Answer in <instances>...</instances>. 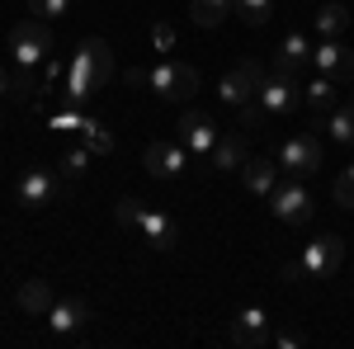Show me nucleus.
I'll return each instance as SVG.
<instances>
[{"instance_id": "3", "label": "nucleus", "mask_w": 354, "mask_h": 349, "mask_svg": "<svg viewBox=\"0 0 354 349\" xmlns=\"http://www.w3.org/2000/svg\"><path fill=\"white\" fill-rule=\"evenodd\" d=\"M270 208L283 227H307L312 213H317V203H312V194H307L302 180H279L274 194H270Z\"/></svg>"}, {"instance_id": "23", "label": "nucleus", "mask_w": 354, "mask_h": 349, "mask_svg": "<svg viewBox=\"0 0 354 349\" xmlns=\"http://www.w3.org/2000/svg\"><path fill=\"white\" fill-rule=\"evenodd\" d=\"M326 133L335 137L340 147H354V104L330 109V118H326Z\"/></svg>"}, {"instance_id": "28", "label": "nucleus", "mask_w": 354, "mask_h": 349, "mask_svg": "<svg viewBox=\"0 0 354 349\" xmlns=\"http://www.w3.org/2000/svg\"><path fill=\"white\" fill-rule=\"evenodd\" d=\"M137 217H142V198H118L113 222H118V227H137Z\"/></svg>"}, {"instance_id": "5", "label": "nucleus", "mask_w": 354, "mask_h": 349, "mask_svg": "<svg viewBox=\"0 0 354 349\" xmlns=\"http://www.w3.org/2000/svg\"><path fill=\"white\" fill-rule=\"evenodd\" d=\"M279 170H283L288 180H312V175L322 170V142L312 133L288 137V142L279 147Z\"/></svg>"}, {"instance_id": "19", "label": "nucleus", "mask_w": 354, "mask_h": 349, "mask_svg": "<svg viewBox=\"0 0 354 349\" xmlns=\"http://www.w3.org/2000/svg\"><path fill=\"white\" fill-rule=\"evenodd\" d=\"M53 283H48V279H28L24 288H19V307H24L28 317H48V312H53Z\"/></svg>"}, {"instance_id": "21", "label": "nucleus", "mask_w": 354, "mask_h": 349, "mask_svg": "<svg viewBox=\"0 0 354 349\" xmlns=\"http://www.w3.org/2000/svg\"><path fill=\"white\" fill-rule=\"evenodd\" d=\"M227 15H236V0H189V19L198 28H218Z\"/></svg>"}, {"instance_id": "31", "label": "nucleus", "mask_w": 354, "mask_h": 349, "mask_svg": "<svg viewBox=\"0 0 354 349\" xmlns=\"http://www.w3.org/2000/svg\"><path fill=\"white\" fill-rule=\"evenodd\" d=\"M270 345H279V349H302V345H307V335H298V330H279Z\"/></svg>"}, {"instance_id": "27", "label": "nucleus", "mask_w": 354, "mask_h": 349, "mask_svg": "<svg viewBox=\"0 0 354 349\" xmlns=\"http://www.w3.org/2000/svg\"><path fill=\"white\" fill-rule=\"evenodd\" d=\"M28 15H38V19H62V15H71V0H28Z\"/></svg>"}, {"instance_id": "20", "label": "nucleus", "mask_w": 354, "mask_h": 349, "mask_svg": "<svg viewBox=\"0 0 354 349\" xmlns=\"http://www.w3.org/2000/svg\"><path fill=\"white\" fill-rule=\"evenodd\" d=\"M335 95H340V85L330 81V76H317V81L302 85V104L312 109V113H330L335 109Z\"/></svg>"}, {"instance_id": "7", "label": "nucleus", "mask_w": 354, "mask_h": 349, "mask_svg": "<svg viewBox=\"0 0 354 349\" xmlns=\"http://www.w3.org/2000/svg\"><path fill=\"white\" fill-rule=\"evenodd\" d=\"M255 104L265 109V118L293 113V109L302 104V85H298V76H288V71H274V76H265L260 95H255Z\"/></svg>"}, {"instance_id": "9", "label": "nucleus", "mask_w": 354, "mask_h": 349, "mask_svg": "<svg viewBox=\"0 0 354 349\" xmlns=\"http://www.w3.org/2000/svg\"><path fill=\"white\" fill-rule=\"evenodd\" d=\"M312 66H317L322 76H330L335 85H350L354 81V48L345 38H322L317 53H312Z\"/></svg>"}, {"instance_id": "15", "label": "nucleus", "mask_w": 354, "mask_h": 349, "mask_svg": "<svg viewBox=\"0 0 354 349\" xmlns=\"http://www.w3.org/2000/svg\"><path fill=\"white\" fill-rule=\"evenodd\" d=\"M137 232L147 236V245L151 250H170L175 245V217L170 213H161V208H151V203H142V217H137Z\"/></svg>"}, {"instance_id": "24", "label": "nucleus", "mask_w": 354, "mask_h": 349, "mask_svg": "<svg viewBox=\"0 0 354 349\" xmlns=\"http://www.w3.org/2000/svg\"><path fill=\"white\" fill-rule=\"evenodd\" d=\"M236 15H241L250 28H260V24H270V15H274V0H236Z\"/></svg>"}, {"instance_id": "1", "label": "nucleus", "mask_w": 354, "mask_h": 349, "mask_svg": "<svg viewBox=\"0 0 354 349\" xmlns=\"http://www.w3.org/2000/svg\"><path fill=\"white\" fill-rule=\"evenodd\" d=\"M113 81V53L104 38H85L76 57L66 62V81H62V100L71 109H81L95 90H104Z\"/></svg>"}, {"instance_id": "14", "label": "nucleus", "mask_w": 354, "mask_h": 349, "mask_svg": "<svg viewBox=\"0 0 354 349\" xmlns=\"http://www.w3.org/2000/svg\"><path fill=\"white\" fill-rule=\"evenodd\" d=\"M185 147L180 142H151L147 147V156H142V165H147V175H156V180H175L180 170H185Z\"/></svg>"}, {"instance_id": "32", "label": "nucleus", "mask_w": 354, "mask_h": 349, "mask_svg": "<svg viewBox=\"0 0 354 349\" xmlns=\"http://www.w3.org/2000/svg\"><path fill=\"white\" fill-rule=\"evenodd\" d=\"M128 85H151V71H142V66H128Z\"/></svg>"}, {"instance_id": "33", "label": "nucleus", "mask_w": 354, "mask_h": 349, "mask_svg": "<svg viewBox=\"0 0 354 349\" xmlns=\"http://www.w3.org/2000/svg\"><path fill=\"white\" fill-rule=\"evenodd\" d=\"M5 95H15V76H10V71L0 66V100H5Z\"/></svg>"}, {"instance_id": "18", "label": "nucleus", "mask_w": 354, "mask_h": 349, "mask_svg": "<svg viewBox=\"0 0 354 349\" xmlns=\"http://www.w3.org/2000/svg\"><path fill=\"white\" fill-rule=\"evenodd\" d=\"M241 170H245V189H250L255 198H270L274 185H279V175H283V170H279V161H265V156L245 161Z\"/></svg>"}, {"instance_id": "4", "label": "nucleus", "mask_w": 354, "mask_h": 349, "mask_svg": "<svg viewBox=\"0 0 354 349\" xmlns=\"http://www.w3.org/2000/svg\"><path fill=\"white\" fill-rule=\"evenodd\" d=\"M218 137H222V128L213 123V113H203V109H185L180 123H175V142H180L189 156H213Z\"/></svg>"}, {"instance_id": "17", "label": "nucleus", "mask_w": 354, "mask_h": 349, "mask_svg": "<svg viewBox=\"0 0 354 349\" xmlns=\"http://www.w3.org/2000/svg\"><path fill=\"white\" fill-rule=\"evenodd\" d=\"M208 161H213V170H222V175H227V170H241V165L250 161V156H245V133H241V128H232V133H222V137H218V147H213V156H208Z\"/></svg>"}, {"instance_id": "10", "label": "nucleus", "mask_w": 354, "mask_h": 349, "mask_svg": "<svg viewBox=\"0 0 354 349\" xmlns=\"http://www.w3.org/2000/svg\"><path fill=\"white\" fill-rule=\"evenodd\" d=\"M340 265H345V241L340 236H317V241H307V250H302L307 279H330V274H340Z\"/></svg>"}, {"instance_id": "22", "label": "nucleus", "mask_w": 354, "mask_h": 349, "mask_svg": "<svg viewBox=\"0 0 354 349\" xmlns=\"http://www.w3.org/2000/svg\"><path fill=\"white\" fill-rule=\"evenodd\" d=\"M345 28H350V10L340 0H330V5L317 10V38H345Z\"/></svg>"}, {"instance_id": "34", "label": "nucleus", "mask_w": 354, "mask_h": 349, "mask_svg": "<svg viewBox=\"0 0 354 349\" xmlns=\"http://www.w3.org/2000/svg\"><path fill=\"white\" fill-rule=\"evenodd\" d=\"M0 123H5V118H0Z\"/></svg>"}, {"instance_id": "30", "label": "nucleus", "mask_w": 354, "mask_h": 349, "mask_svg": "<svg viewBox=\"0 0 354 349\" xmlns=\"http://www.w3.org/2000/svg\"><path fill=\"white\" fill-rule=\"evenodd\" d=\"M151 43H156V53H170V48H175V28L156 24V28H151Z\"/></svg>"}, {"instance_id": "29", "label": "nucleus", "mask_w": 354, "mask_h": 349, "mask_svg": "<svg viewBox=\"0 0 354 349\" xmlns=\"http://www.w3.org/2000/svg\"><path fill=\"white\" fill-rule=\"evenodd\" d=\"M335 203H340V208H354V165L335 180Z\"/></svg>"}, {"instance_id": "16", "label": "nucleus", "mask_w": 354, "mask_h": 349, "mask_svg": "<svg viewBox=\"0 0 354 349\" xmlns=\"http://www.w3.org/2000/svg\"><path fill=\"white\" fill-rule=\"evenodd\" d=\"M312 38L307 33H288L283 43H279V53H274V71H288V76H298L302 66H312Z\"/></svg>"}, {"instance_id": "12", "label": "nucleus", "mask_w": 354, "mask_h": 349, "mask_svg": "<svg viewBox=\"0 0 354 349\" xmlns=\"http://www.w3.org/2000/svg\"><path fill=\"white\" fill-rule=\"evenodd\" d=\"M48 326H53V335H62V340L81 335L85 326H90V302L85 297H57L53 312H48Z\"/></svg>"}, {"instance_id": "8", "label": "nucleus", "mask_w": 354, "mask_h": 349, "mask_svg": "<svg viewBox=\"0 0 354 349\" xmlns=\"http://www.w3.org/2000/svg\"><path fill=\"white\" fill-rule=\"evenodd\" d=\"M260 85H265V71H260L255 62H241V66H232V71L218 81V95H222V104L245 109L255 95H260Z\"/></svg>"}, {"instance_id": "26", "label": "nucleus", "mask_w": 354, "mask_h": 349, "mask_svg": "<svg viewBox=\"0 0 354 349\" xmlns=\"http://www.w3.org/2000/svg\"><path fill=\"white\" fill-rule=\"evenodd\" d=\"M90 156H95L90 147H71V151L62 156V175H71V180H76V175H85V170H90Z\"/></svg>"}, {"instance_id": "6", "label": "nucleus", "mask_w": 354, "mask_h": 349, "mask_svg": "<svg viewBox=\"0 0 354 349\" xmlns=\"http://www.w3.org/2000/svg\"><path fill=\"white\" fill-rule=\"evenodd\" d=\"M151 90H156L161 100L185 104V100L198 95V71H194L189 62H161V66H151Z\"/></svg>"}, {"instance_id": "13", "label": "nucleus", "mask_w": 354, "mask_h": 349, "mask_svg": "<svg viewBox=\"0 0 354 349\" xmlns=\"http://www.w3.org/2000/svg\"><path fill=\"white\" fill-rule=\"evenodd\" d=\"M232 340H236L241 349H260V345H270V340H274L270 317H265L260 307H241V312L232 317Z\"/></svg>"}, {"instance_id": "25", "label": "nucleus", "mask_w": 354, "mask_h": 349, "mask_svg": "<svg viewBox=\"0 0 354 349\" xmlns=\"http://www.w3.org/2000/svg\"><path fill=\"white\" fill-rule=\"evenodd\" d=\"M81 137H85V147H90L95 156H109V151H113V137L104 133L95 118H85V123H81Z\"/></svg>"}, {"instance_id": "2", "label": "nucleus", "mask_w": 354, "mask_h": 349, "mask_svg": "<svg viewBox=\"0 0 354 349\" xmlns=\"http://www.w3.org/2000/svg\"><path fill=\"white\" fill-rule=\"evenodd\" d=\"M10 53H15V66H38V62H48L53 53V28L48 19H24V24L10 28Z\"/></svg>"}, {"instance_id": "11", "label": "nucleus", "mask_w": 354, "mask_h": 349, "mask_svg": "<svg viewBox=\"0 0 354 349\" xmlns=\"http://www.w3.org/2000/svg\"><path fill=\"white\" fill-rule=\"evenodd\" d=\"M57 194H62V180L48 165H28L24 175H19V203L24 208H48Z\"/></svg>"}]
</instances>
